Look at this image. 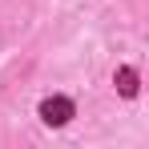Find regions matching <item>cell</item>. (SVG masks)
<instances>
[{"instance_id":"6da1fadb","label":"cell","mask_w":149,"mask_h":149,"mask_svg":"<svg viewBox=\"0 0 149 149\" xmlns=\"http://www.w3.org/2000/svg\"><path fill=\"white\" fill-rule=\"evenodd\" d=\"M40 117H45V125H65L73 117V101L69 97H49L40 105Z\"/></svg>"},{"instance_id":"7a4b0ae2","label":"cell","mask_w":149,"mask_h":149,"mask_svg":"<svg viewBox=\"0 0 149 149\" xmlns=\"http://www.w3.org/2000/svg\"><path fill=\"white\" fill-rule=\"evenodd\" d=\"M117 89H121L125 97H133V93H137V73H133V69H121V73H117Z\"/></svg>"}]
</instances>
